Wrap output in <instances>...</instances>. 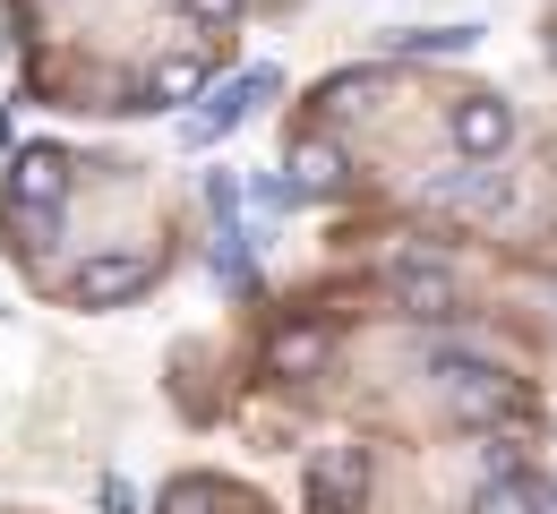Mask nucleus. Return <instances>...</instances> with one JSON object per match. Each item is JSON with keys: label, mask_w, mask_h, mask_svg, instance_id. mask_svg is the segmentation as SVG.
Masks as SVG:
<instances>
[{"label": "nucleus", "mask_w": 557, "mask_h": 514, "mask_svg": "<svg viewBox=\"0 0 557 514\" xmlns=\"http://www.w3.org/2000/svg\"><path fill=\"white\" fill-rule=\"evenodd\" d=\"M446 368V386H455V421H532V403H523V386L515 377H497L481 361H455V352H437Z\"/></svg>", "instance_id": "nucleus-1"}, {"label": "nucleus", "mask_w": 557, "mask_h": 514, "mask_svg": "<svg viewBox=\"0 0 557 514\" xmlns=\"http://www.w3.org/2000/svg\"><path fill=\"white\" fill-rule=\"evenodd\" d=\"M275 86H283L275 70H249L240 86H207V95H198V112L181 121V138H189V147H214V138H232V129H240V121H249V112H258Z\"/></svg>", "instance_id": "nucleus-2"}, {"label": "nucleus", "mask_w": 557, "mask_h": 514, "mask_svg": "<svg viewBox=\"0 0 557 514\" xmlns=\"http://www.w3.org/2000/svg\"><path fill=\"white\" fill-rule=\"evenodd\" d=\"M386 292H395V309L404 317H463V292H455V275L437 266V258H420V249H404L395 266H386Z\"/></svg>", "instance_id": "nucleus-3"}, {"label": "nucleus", "mask_w": 557, "mask_h": 514, "mask_svg": "<svg viewBox=\"0 0 557 514\" xmlns=\"http://www.w3.org/2000/svg\"><path fill=\"white\" fill-rule=\"evenodd\" d=\"M369 498V446H318L309 454V514H360Z\"/></svg>", "instance_id": "nucleus-4"}, {"label": "nucleus", "mask_w": 557, "mask_h": 514, "mask_svg": "<svg viewBox=\"0 0 557 514\" xmlns=\"http://www.w3.org/2000/svg\"><path fill=\"white\" fill-rule=\"evenodd\" d=\"M146 284H154V258H138V249H103V258H86L70 275V300L77 309H121V300H138Z\"/></svg>", "instance_id": "nucleus-5"}, {"label": "nucleus", "mask_w": 557, "mask_h": 514, "mask_svg": "<svg viewBox=\"0 0 557 514\" xmlns=\"http://www.w3.org/2000/svg\"><path fill=\"white\" fill-rule=\"evenodd\" d=\"M446 129H455V147L472 154V163H497V154L515 147V103L506 95H463L446 112Z\"/></svg>", "instance_id": "nucleus-6"}, {"label": "nucleus", "mask_w": 557, "mask_h": 514, "mask_svg": "<svg viewBox=\"0 0 557 514\" xmlns=\"http://www.w3.org/2000/svg\"><path fill=\"white\" fill-rule=\"evenodd\" d=\"M70 198V154L61 147H17L9 163V206H61Z\"/></svg>", "instance_id": "nucleus-7"}, {"label": "nucleus", "mask_w": 557, "mask_h": 514, "mask_svg": "<svg viewBox=\"0 0 557 514\" xmlns=\"http://www.w3.org/2000/svg\"><path fill=\"white\" fill-rule=\"evenodd\" d=\"M283 172H292L300 198H335V189L351 180V163H344L335 138H292V163H283Z\"/></svg>", "instance_id": "nucleus-8"}, {"label": "nucleus", "mask_w": 557, "mask_h": 514, "mask_svg": "<svg viewBox=\"0 0 557 514\" xmlns=\"http://www.w3.org/2000/svg\"><path fill=\"white\" fill-rule=\"evenodd\" d=\"M326 352H335V335H326V326H283L275 343H267V368H275V377H318Z\"/></svg>", "instance_id": "nucleus-9"}, {"label": "nucleus", "mask_w": 557, "mask_h": 514, "mask_svg": "<svg viewBox=\"0 0 557 514\" xmlns=\"http://www.w3.org/2000/svg\"><path fill=\"white\" fill-rule=\"evenodd\" d=\"M437 206H472V215H506L515 206V180L481 163V172H463V180H437Z\"/></svg>", "instance_id": "nucleus-10"}, {"label": "nucleus", "mask_w": 557, "mask_h": 514, "mask_svg": "<svg viewBox=\"0 0 557 514\" xmlns=\"http://www.w3.org/2000/svg\"><path fill=\"white\" fill-rule=\"evenodd\" d=\"M472 514H541V480H523V472H488Z\"/></svg>", "instance_id": "nucleus-11"}, {"label": "nucleus", "mask_w": 557, "mask_h": 514, "mask_svg": "<svg viewBox=\"0 0 557 514\" xmlns=\"http://www.w3.org/2000/svg\"><path fill=\"white\" fill-rule=\"evenodd\" d=\"M146 95H154V103H198V95H207V61H189V52H172V61H154V77H146Z\"/></svg>", "instance_id": "nucleus-12"}, {"label": "nucleus", "mask_w": 557, "mask_h": 514, "mask_svg": "<svg viewBox=\"0 0 557 514\" xmlns=\"http://www.w3.org/2000/svg\"><path fill=\"white\" fill-rule=\"evenodd\" d=\"M395 52H472L481 43V26H404V35H386Z\"/></svg>", "instance_id": "nucleus-13"}, {"label": "nucleus", "mask_w": 557, "mask_h": 514, "mask_svg": "<svg viewBox=\"0 0 557 514\" xmlns=\"http://www.w3.org/2000/svg\"><path fill=\"white\" fill-rule=\"evenodd\" d=\"M207 206H214V223H240V180L232 172H207Z\"/></svg>", "instance_id": "nucleus-14"}, {"label": "nucleus", "mask_w": 557, "mask_h": 514, "mask_svg": "<svg viewBox=\"0 0 557 514\" xmlns=\"http://www.w3.org/2000/svg\"><path fill=\"white\" fill-rule=\"evenodd\" d=\"M163 514H214V489H207V480H172Z\"/></svg>", "instance_id": "nucleus-15"}, {"label": "nucleus", "mask_w": 557, "mask_h": 514, "mask_svg": "<svg viewBox=\"0 0 557 514\" xmlns=\"http://www.w3.org/2000/svg\"><path fill=\"white\" fill-rule=\"evenodd\" d=\"M95 498H103V514H129V506H138V489H129L121 472H103V480H95Z\"/></svg>", "instance_id": "nucleus-16"}, {"label": "nucleus", "mask_w": 557, "mask_h": 514, "mask_svg": "<svg viewBox=\"0 0 557 514\" xmlns=\"http://www.w3.org/2000/svg\"><path fill=\"white\" fill-rule=\"evenodd\" d=\"M189 17H207V26H232V17H240V0H189Z\"/></svg>", "instance_id": "nucleus-17"}, {"label": "nucleus", "mask_w": 557, "mask_h": 514, "mask_svg": "<svg viewBox=\"0 0 557 514\" xmlns=\"http://www.w3.org/2000/svg\"><path fill=\"white\" fill-rule=\"evenodd\" d=\"M541 514H557V489H541Z\"/></svg>", "instance_id": "nucleus-18"}]
</instances>
